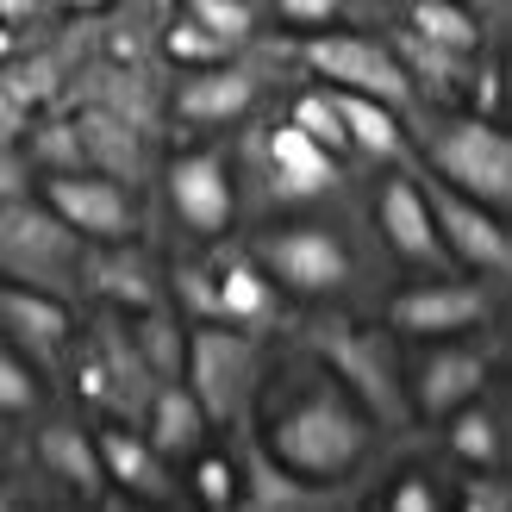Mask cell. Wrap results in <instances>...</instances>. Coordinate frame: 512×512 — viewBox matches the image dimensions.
Masks as SVG:
<instances>
[{"label":"cell","mask_w":512,"mask_h":512,"mask_svg":"<svg viewBox=\"0 0 512 512\" xmlns=\"http://www.w3.org/2000/svg\"><path fill=\"white\" fill-rule=\"evenodd\" d=\"M263 444L281 469H294L300 481H338L363 463L369 450V413L363 400L331 369L294 381V388H281L263 413Z\"/></svg>","instance_id":"6da1fadb"},{"label":"cell","mask_w":512,"mask_h":512,"mask_svg":"<svg viewBox=\"0 0 512 512\" xmlns=\"http://www.w3.org/2000/svg\"><path fill=\"white\" fill-rule=\"evenodd\" d=\"M75 256H82V244L50 207H32L19 194L0 200V269L7 275H19L25 288H63Z\"/></svg>","instance_id":"7a4b0ae2"},{"label":"cell","mask_w":512,"mask_h":512,"mask_svg":"<svg viewBox=\"0 0 512 512\" xmlns=\"http://www.w3.org/2000/svg\"><path fill=\"white\" fill-rule=\"evenodd\" d=\"M431 163H438V175L456 188L481 200V207H506L512 200V144L494 119H456L444 125L438 138H431Z\"/></svg>","instance_id":"3957f363"},{"label":"cell","mask_w":512,"mask_h":512,"mask_svg":"<svg viewBox=\"0 0 512 512\" xmlns=\"http://www.w3.org/2000/svg\"><path fill=\"white\" fill-rule=\"evenodd\" d=\"M313 350L325 356V369L363 400V413H381L388 425L406 419V400H400V381H394V363H388L381 331L350 325V319H325V325H313Z\"/></svg>","instance_id":"277c9868"},{"label":"cell","mask_w":512,"mask_h":512,"mask_svg":"<svg viewBox=\"0 0 512 512\" xmlns=\"http://www.w3.org/2000/svg\"><path fill=\"white\" fill-rule=\"evenodd\" d=\"M256 381V350L244 331H194L188 338V394L200 400L207 425L232 419L244 406V388Z\"/></svg>","instance_id":"5b68a950"},{"label":"cell","mask_w":512,"mask_h":512,"mask_svg":"<svg viewBox=\"0 0 512 512\" xmlns=\"http://www.w3.org/2000/svg\"><path fill=\"white\" fill-rule=\"evenodd\" d=\"M419 194H425L431 225H438V244H444L450 256H463V263L481 269V275H506V269H512V238H506V225L494 219V207H481V200L456 194L450 182H431V188H419Z\"/></svg>","instance_id":"8992f818"},{"label":"cell","mask_w":512,"mask_h":512,"mask_svg":"<svg viewBox=\"0 0 512 512\" xmlns=\"http://www.w3.org/2000/svg\"><path fill=\"white\" fill-rule=\"evenodd\" d=\"M306 63H313L331 88H350V94L388 100L394 113L406 107V94H413V75L400 69V57H394V50H381V44H369V38H344V32H331V38H306Z\"/></svg>","instance_id":"52a82bcc"},{"label":"cell","mask_w":512,"mask_h":512,"mask_svg":"<svg viewBox=\"0 0 512 512\" xmlns=\"http://www.w3.org/2000/svg\"><path fill=\"white\" fill-rule=\"evenodd\" d=\"M44 207L57 213L75 238L94 244H125L132 238V194H125L113 175H50L44 182Z\"/></svg>","instance_id":"ba28073f"},{"label":"cell","mask_w":512,"mask_h":512,"mask_svg":"<svg viewBox=\"0 0 512 512\" xmlns=\"http://www.w3.org/2000/svg\"><path fill=\"white\" fill-rule=\"evenodd\" d=\"M269 263V275L275 281H288L294 294H331L338 281L350 275V256H344V244L331 238V232H319V225H294V232H275V238H263V250H256Z\"/></svg>","instance_id":"9c48e42d"},{"label":"cell","mask_w":512,"mask_h":512,"mask_svg":"<svg viewBox=\"0 0 512 512\" xmlns=\"http://www.w3.org/2000/svg\"><path fill=\"white\" fill-rule=\"evenodd\" d=\"M169 200L194 232H219L232 225V175H225L219 150H194V157H175L169 169Z\"/></svg>","instance_id":"30bf717a"},{"label":"cell","mask_w":512,"mask_h":512,"mask_svg":"<svg viewBox=\"0 0 512 512\" xmlns=\"http://www.w3.org/2000/svg\"><path fill=\"white\" fill-rule=\"evenodd\" d=\"M475 319H488V294L469 288V281H425V288L394 300V325L400 331H431V338H450V331H469Z\"/></svg>","instance_id":"8fae6325"},{"label":"cell","mask_w":512,"mask_h":512,"mask_svg":"<svg viewBox=\"0 0 512 512\" xmlns=\"http://www.w3.org/2000/svg\"><path fill=\"white\" fill-rule=\"evenodd\" d=\"M94 356H100V375H107V400L125 406V413H150V394H157V375H150L138 338L125 331L119 319H100L94 325Z\"/></svg>","instance_id":"7c38bea8"},{"label":"cell","mask_w":512,"mask_h":512,"mask_svg":"<svg viewBox=\"0 0 512 512\" xmlns=\"http://www.w3.org/2000/svg\"><path fill=\"white\" fill-rule=\"evenodd\" d=\"M75 150H82L100 175H113V182H138V169H144L138 125L107 113V107H88L82 119H75Z\"/></svg>","instance_id":"4fadbf2b"},{"label":"cell","mask_w":512,"mask_h":512,"mask_svg":"<svg viewBox=\"0 0 512 512\" xmlns=\"http://www.w3.org/2000/svg\"><path fill=\"white\" fill-rule=\"evenodd\" d=\"M488 381V356L469 344H444L419 363V406L425 413H450V406H469Z\"/></svg>","instance_id":"5bb4252c"},{"label":"cell","mask_w":512,"mask_h":512,"mask_svg":"<svg viewBox=\"0 0 512 512\" xmlns=\"http://www.w3.org/2000/svg\"><path fill=\"white\" fill-rule=\"evenodd\" d=\"M381 232L394 238L400 256H413V263H444V244H438V225H431V207L419 182H388L381 188Z\"/></svg>","instance_id":"9a60e30c"},{"label":"cell","mask_w":512,"mask_h":512,"mask_svg":"<svg viewBox=\"0 0 512 512\" xmlns=\"http://www.w3.org/2000/svg\"><path fill=\"white\" fill-rule=\"evenodd\" d=\"M238 481H244L238 500H244L250 512H313V506L331 500V494H319V488H306L294 469H281L263 444L244 450V475H238Z\"/></svg>","instance_id":"2e32d148"},{"label":"cell","mask_w":512,"mask_h":512,"mask_svg":"<svg viewBox=\"0 0 512 512\" xmlns=\"http://www.w3.org/2000/svg\"><path fill=\"white\" fill-rule=\"evenodd\" d=\"M250 100H256V82L244 69H200L175 94V113L194 119V125H232L238 113H250Z\"/></svg>","instance_id":"e0dca14e"},{"label":"cell","mask_w":512,"mask_h":512,"mask_svg":"<svg viewBox=\"0 0 512 512\" xmlns=\"http://www.w3.org/2000/svg\"><path fill=\"white\" fill-rule=\"evenodd\" d=\"M0 313H7V325L38 356H57L63 338H69V313H63V300L50 288H0Z\"/></svg>","instance_id":"ac0fdd59"},{"label":"cell","mask_w":512,"mask_h":512,"mask_svg":"<svg viewBox=\"0 0 512 512\" xmlns=\"http://www.w3.org/2000/svg\"><path fill=\"white\" fill-rule=\"evenodd\" d=\"M100 469H107V481H119V488H132L144 500H169V475L157 463V450H150V438H132V431H100Z\"/></svg>","instance_id":"d6986e66"},{"label":"cell","mask_w":512,"mask_h":512,"mask_svg":"<svg viewBox=\"0 0 512 512\" xmlns=\"http://www.w3.org/2000/svg\"><path fill=\"white\" fill-rule=\"evenodd\" d=\"M269 157H275V175H281V188H288V194H325L331 182H338V163H331V150H319L294 119L275 125Z\"/></svg>","instance_id":"ffe728a7"},{"label":"cell","mask_w":512,"mask_h":512,"mask_svg":"<svg viewBox=\"0 0 512 512\" xmlns=\"http://www.w3.org/2000/svg\"><path fill=\"white\" fill-rule=\"evenodd\" d=\"M150 450H194L207 438V413H200V400L188 394V381H169V388L150 394Z\"/></svg>","instance_id":"44dd1931"},{"label":"cell","mask_w":512,"mask_h":512,"mask_svg":"<svg viewBox=\"0 0 512 512\" xmlns=\"http://www.w3.org/2000/svg\"><path fill=\"white\" fill-rule=\"evenodd\" d=\"M331 107L344 119V138L369 157H400V119L388 100H369V94H350V88H331Z\"/></svg>","instance_id":"7402d4cb"},{"label":"cell","mask_w":512,"mask_h":512,"mask_svg":"<svg viewBox=\"0 0 512 512\" xmlns=\"http://www.w3.org/2000/svg\"><path fill=\"white\" fill-rule=\"evenodd\" d=\"M88 275H94L100 294L119 300V306H132V313H150V306H157V275H150V263L138 250H125V244L88 256Z\"/></svg>","instance_id":"603a6c76"},{"label":"cell","mask_w":512,"mask_h":512,"mask_svg":"<svg viewBox=\"0 0 512 512\" xmlns=\"http://www.w3.org/2000/svg\"><path fill=\"white\" fill-rule=\"evenodd\" d=\"M38 450H44V463L57 469L69 488H82V494H100V481H107V469H100V450H94V438L88 431H75V425H50L44 438H38Z\"/></svg>","instance_id":"cb8c5ba5"},{"label":"cell","mask_w":512,"mask_h":512,"mask_svg":"<svg viewBox=\"0 0 512 512\" xmlns=\"http://www.w3.org/2000/svg\"><path fill=\"white\" fill-rule=\"evenodd\" d=\"M413 32L456 50V57H475L481 50V25H475V13L463 0H413Z\"/></svg>","instance_id":"d4e9b609"},{"label":"cell","mask_w":512,"mask_h":512,"mask_svg":"<svg viewBox=\"0 0 512 512\" xmlns=\"http://www.w3.org/2000/svg\"><path fill=\"white\" fill-rule=\"evenodd\" d=\"M88 82H94V107L132 119L138 132L150 125V107H157V100H150V82H144V75H132V69H94Z\"/></svg>","instance_id":"484cf974"},{"label":"cell","mask_w":512,"mask_h":512,"mask_svg":"<svg viewBox=\"0 0 512 512\" xmlns=\"http://www.w3.org/2000/svg\"><path fill=\"white\" fill-rule=\"evenodd\" d=\"M263 313H269V281L232 256V263L219 269V319L244 325V319H263Z\"/></svg>","instance_id":"4316f807"},{"label":"cell","mask_w":512,"mask_h":512,"mask_svg":"<svg viewBox=\"0 0 512 512\" xmlns=\"http://www.w3.org/2000/svg\"><path fill=\"white\" fill-rule=\"evenodd\" d=\"M450 413H456V406H450ZM450 450L463 456V463H494V456H500V425L469 406V413H456V425H450Z\"/></svg>","instance_id":"83f0119b"},{"label":"cell","mask_w":512,"mask_h":512,"mask_svg":"<svg viewBox=\"0 0 512 512\" xmlns=\"http://www.w3.org/2000/svg\"><path fill=\"white\" fill-rule=\"evenodd\" d=\"M294 125H300V132L313 138L319 150H331V157H338V150L350 144V138H344V119H338V107H331V88H325V94H306L300 107H294Z\"/></svg>","instance_id":"f1b7e54d"},{"label":"cell","mask_w":512,"mask_h":512,"mask_svg":"<svg viewBox=\"0 0 512 512\" xmlns=\"http://www.w3.org/2000/svg\"><path fill=\"white\" fill-rule=\"evenodd\" d=\"M394 57H400L406 75H438V82H456V75H463V57H456V50L431 44V38H419V32H406Z\"/></svg>","instance_id":"f546056e"},{"label":"cell","mask_w":512,"mask_h":512,"mask_svg":"<svg viewBox=\"0 0 512 512\" xmlns=\"http://www.w3.org/2000/svg\"><path fill=\"white\" fill-rule=\"evenodd\" d=\"M132 338H138V350H144V363H150L157 381L182 375V331H175L169 319H144V331H132Z\"/></svg>","instance_id":"4dcf8cb0"},{"label":"cell","mask_w":512,"mask_h":512,"mask_svg":"<svg viewBox=\"0 0 512 512\" xmlns=\"http://www.w3.org/2000/svg\"><path fill=\"white\" fill-rule=\"evenodd\" d=\"M188 19H194V25H207L219 44L250 38V0H188Z\"/></svg>","instance_id":"1f68e13d"},{"label":"cell","mask_w":512,"mask_h":512,"mask_svg":"<svg viewBox=\"0 0 512 512\" xmlns=\"http://www.w3.org/2000/svg\"><path fill=\"white\" fill-rule=\"evenodd\" d=\"M0 82H7V94L19 100V107H32V100H44L50 88H57V63H19V69H7V75H0Z\"/></svg>","instance_id":"d6a6232c"},{"label":"cell","mask_w":512,"mask_h":512,"mask_svg":"<svg viewBox=\"0 0 512 512\" xmlns=\"http://www.w3.org/2000/svg\"><path fill=\"white\" fill-rule=\"evenodd\" d=\"M219 50H225V44L207 32V25H194V19H182V25L169 32V57H175V63H213Z\"/></svg>","instance_id":"836d02e7"},{"label":"cell","mask_w":512,"mask_h":512,"mask_svg":"<svg viewBox=\"0 0 512 512\" xmlns=\"http://www.w3.org/2000/svg\"><path fill=\"white\" fill-rule=\"evenodd\" d=\"M32 369L19 363L13 350H0V406H7V413H25V406H32Z\"/></svg>","instance_id":"e575fe53"},{"label":"cell","mask_w":512,"mask_h":512,"mask_svg":"<svg viewBox=\"0 0 512 512\" xmlns=\"http://www.w3.org/2000/svg\"><path fill=\"white\" fill-rule=\"evenodd\" d=\"M232 463H219V456H207V463H200V475H194V488H200V500L207 506H232Z\"/></svg>","instance_id":"d590c367"},{"label":"cell","mask_w":512,"mask_h":512,"mask_svg":"<svg viewBox=\"0 0 512 512\" xmlns=\"http://www.w3.org/2000/svg\"><path fill=\"white\" fill-rule=\"evenodd\" d=\"M182 294L200 306V313H219V281L207 269H182Z\"/></svg>","instance_id":"8d00e7d4"},{"label":"cell","mask_w":512,"mask_h":512,"mask_svg":"<svg viewBox=\"0 0 512 512\" xmlns=\"http://www.w3.org/2000/svg\"><path fill=\"white\" fill-rule=\"evenodd\" d=\"M463 506H469V512H506L512 494L500 488V481H469V488H463Z\"/></svg>","instance_id":"74e56055"},{"label":"cell","mask_w":512,"mask_h":512,"mask_svg":"<svg viewBox=\"0 0 512 512\" xmlns=\"http://www.w3.org/2000/svg\"><path fill=\"white\" fill-rule=\"evenodd\" d=\"M281 13H288L294 25H319V19H331L338 13V0H275Z\"/></svg>","instance_id":"f35d334b"},{"label":"cell","mask_w":512,"mask_h":512,"mask_svg":"<svg viewBox=\"0 0 512 512\" xmlns=\"http://www.w3.org/2000/svg\"><path fill=\"white\" fill-rule=\"evenodd\" d=\"M431 506H438V494H431L425 481H400L394 488V512H431Z\"/></svg>","instance_id":"ab89813d"},{"label":"cell","mask_w":512,"mask_h":512,"mask_svg":"<svg viewBox=\"0 0 512 512\" xmlns=\"http://www.w3.org/2000/svg\"><path fill=\"white\" fill-rule=\"evenodd\" d=\"M19 113H25V107H19V100L7 94V82H0V138H7L13 125H19Z\"/></svg>","instance_id":"60d3db41"},{"label":"cell","mask_w":512,"mask_h":512,"mask_svg":"<svg viewBox=\"0 0 512 512\" xmlns=\"http://www.w3.org/2000/svg\"><path fill=\"white\" fill-rule=\"evenodd\" d=\"M7 50H13V32H7V25H0V57H7Z\"/></svg>","instance_id":"b9f144b4"}]
</instances>
